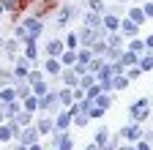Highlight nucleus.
<instances>
[{
	"label": "nucleus",
	"mask_w": 153,
	"mask_h": 150,
	"mask_svg": "<svg viewBox=\"0 0 153 150\" xmlns=\"http://www.w3.org/2000/svg\"><path fill=\"white\" fill-rule=\"evenodd\" d=\"M88 115H90V117H96V120H99V117L104 115V109H101V106H90V109H88Z\"/></svg>",
	"instance_id": "nucleus-36"
},
{
	"label": "nucleus",
	"mask_w": 153,
	"mask_h": 150,
	"mask_svg": "<svg viewBox=\"0 0 153 150\" xmlns=\"http://www.w3.org/2000/svg\"><path fill=\"white\" fill-rule=\"evenodd\" d=\"M3 115H6V112H3V104H0V120H3Z\"/></svg>",
	"instance_id": "nucleus-45"
},
{
	"label": "nucleus",
	"mask_w": 153,
	"mask_h": 150,
	"mask_svg": "<svg viewBox=\"0 0 153 150\" xmlns=\"http://www.w3.org/2000/svg\"><path fill=\"white\" fill-rule=\"evenodd\" d=\"M101 66H104V63H101L99 58H93V60L88 63V71H90V74H99V68H101Z\"/></svg>",
	"instance_id": "nucleus-30"
},
{
	"label": "nucleus",
	"mask_w": 153,
	"mask_h": 150,
	"mask_svg": "<svg viewBox=\"0 0 153 150\" xmlns=\"http://www.w3.org/2000/svg\"><path fill=\"white\" fill-rule=\"evenodd\" d=\"M128 112H131V117L140 123V120H145V117H148V112H150V101H148V98H140V101H134Z\"/></svg>",
	"instance_id": "nucleus-1"
},
{
	"label": "nucleus",
	"mask_w": 153,
	"mask_h": 150,
	"mask_svg": "<svg viewBox=\"0 0 153 150\" xmlns=\"http://www.w3.org/2000/svg\"><path fill=\"white\" fill-rule=\"evenodd\" d=\"M88 120H90L88 112H76V115H74V123H76V126H88Z\"/></svg>",
	"instance_id": "nucleus-28"
},
{
	"label": "nucleus",
	"mask_w": 153,
	"mask_h": 150,
	"mask_svg": "<svg viewBox=\"0 0 153 150\" xmlns=\"http://www.w3.org/2000/svg\"><path fill=\"white\" fill-rule=\"evenodd\" d=\"M19 139H22V145H27V147H30V145L38 139V128H25L22 134H19Z\"/></svg>",
	"instance_id": "nucleus-6"
},
{
	"label": "nucleus",
	"mask_w": 153,
	"mask_h": 150,
	"mask_svg": "<svg viewBox=\"0 0 153 150\" xmlns=\"http://www.w3.org/2000/svg\"><path fill=\"white\" fill-rule=\"evenodd\" d=\"M120 41H123L120 35H109V47H120Z\"/></svg>",
	"instance_id": "nucleus-40"
},
{
	"label": "nucleus",
	"mask_w": 153,
	"mask_h": 150,
	"mask_svg": "<svg viewBox=\"0 0 153 150\" xmlns=\"http://www.w3.org/2000/svg\"><path fill=\"white\" fill-rule=\"evenodd\" d=\"M145 3H148V0H145Z\"/></svg>",
	"instance_id": "nucleus-48"
},
{
	"label": "nucleus",
	"mask_w": 153,
	"mask_h": 150,
	"mask_svg": "<svg viewBox=\"0 0 153 150\" xmlns=\"http://www.w3.org/2000/svg\"><path fill=\"white\" fill-rule=\"evenodd\" d=\"M120 30H123V35L134 38V35H137V30H140V25L134 22V19H123V22H120Z\"/></svg>",
	"instance_id": "nucleus-4"
},
{
	"label": "nucleus",
	"mask_w": 153,
	"mask_h": 150,
	"mask_svg": "<svg viewBox=\"0 0 153 150\" xmlns=\"http://www.w3.org/2000/svg\"><path fill=\"white\" fill-rule=\"evenodd\" d=\"M8 101H16V90H14V87L0 90V104H8Z\"/></svg>",
	"instance_id": "nucleus-14"
},
{
	"label": "nucleus",
	"mask_w": 153,
	"mask_h": 150,
	"mask_svg": "<svg viewBox=\"0 0 153 150\" xmlns=\"http://www.w3.org/2000/svg\"><path fill=\"white\" fill-rule=\"evenodd\" d=\"M150 104H153V101H150Z\"/></svg>",
	"instance_id": "nucleus-49"
},
{
	"label": "nucleus",
	"mask_w": 153,
	"mask_h": 150,
	"mask_svg": "<svg viewBox=\"0 0 153 150\" xmlns=\"http://www.w3.org/2000/svg\"><path fill=\"white\" fill-rule=\"evenodd\" d=\"M25 60H27V58H22V60H19V63H16V71H14L19 79H27V74H30V71H27V63H25Z\"/></svg>",
	"instance_id": "nucleus-16"
},
{
	"label": "nucleus",
	"mask_w": 153,
	"mask_h": 150,
	"mask_svg": "<svg viewBox=\"0 0 153 150\" xmlns=\"http://www.w3.org/2000/svg\"><path fill=\"white\" fill-rule=\"evenodd\" d=\"M30 115H33V112H27V109H25V112H19V115H16L19 126H27V123H30Z\"/></svg>",
	"instance_id": "nucleus-31"
},
{
	"label": "nucleus",
	"mask_w": 153,
	"mask_h": 150,
	"mask_svg": "<svg viewBox=\"0 0 153 150\" xmlns=\"http://www.w3.org/2000/svg\"><path fill=\"white\" fill-rule=\"evenodd\" d=\"M44 93H49V90H47V82L41 79V82H36V85H33V96H38V98H41Z\"/></svg>",
	"instance_id": "nucleus-26"
},
{
	"label": "nucleus",
	"mask_w": 153,
	"mask_h": 150,
	"mask_svg": "<svg viewBox=\"0 0 153 150\" xmlns=\"http://www.w3.org/2000/svg\"><path fill=\"white\" fill-rule=\"evenodd\" d=\"M36 55H38V49H36V41H27V49H25V58H27V60H36Z\"/></svg>",
	"instance_id": "nucleus-27"
},
{
	"label": "nucleus",
	"mask_w": 153,
	"mask_h": 150,
	"mask_svg": "<svg viewBox=\"0 0 153 150\" xmlns=\"http://www.w3.org/2000/svg\"><path fill=\"white\" fill-rule=\"evenodd\" d=\"M57 98H60V104H63V106H71V104H74V90L63 87L60 93H57Z\"/></svg>",
	"instance_id": "nucleus-9"
},
{
	"label": "nucleus",
	"mask_w": 153,
	"mask_h": 150,
	"mask_svg": "<svg viewBox=\"0 0 153 150\" xmlns=\"http://www.w3.org/2000/svg\"><path fill=\"white\" fill-rule=\"evenodd\" d=\"M90 11H104V3H101V0H90Z\"/></svg>",
	"instance_id": "nucleus-38"
},
{
	"label": "nucleus",
	"mask_w": 153,
	"mask_h": 150,
	"mask_svg": "<svg viewBox=\"0 0 153 150\" xmlns=\"http://www.w3.org/2000/svg\"><path fill=\"white\" fill-rule=\"evenodd\" d=\"M93 104H96V106H101V109H109V104H112V98L107 96V93H101V96H99V98H96Z\"/></svg>",
	"instance_id": "nucleus-24"
},
{
	"label": "nucleus",
	"mask_w": 153,
	"mask_h": 150,
	"mask_svg": "<svg viewBox=\"0 0 153 150\" xmlns=\"http://www.w3.org/2000/svg\"><path fill=\"white\" fill-rule=\"evenodd\" d=\"M128 19H134L137 25H142L148 16H145V11H142V8H128Z\"/></svg>",
	"instance_id": "nucleus-13"
},
{
	"label": "nucleus",
	"mask_w": 153,
	"mask_h": 150,
	"mask_svg": "<svg viewBox=\"0 0 153 150\" xmlns=\"http://www.w3.org/2000/svg\"><path fill=\"white\" fill-rule=\"evenodd\" d=\"M71 123H74V115L66 109V112H60V115H57V120H55V128H57V131H66Z\"/></svg>",
	"instance_id": "nucleus-2"
},
{
	"label": "nucleus",
	"mask_w": 153,
	"mask_h": 150,
	"mask_svg": "<svg viewBox=\"0 0 153 150\" xmlns=\"http://www.w3.org/2000/svg\"><path fill=\"white\" fill-rule=\"evenodd\" d=\"M104 27L107 30H118L120 27V19H118V16H112V14H107L104 16Z\"/></svg>",
	"instance_id": "nucleus-17"
},
{
	"label": "nucleus",
	"mask_w": 153,
	"mask_h": 150,
	"mask_svg": "<svg viewBox=\"0 0 153 150\" xmlns=\"http://www.w3.org/2000/svg\"><path fill=\"white\" fill-rule=\"evenodd\" d=\"M6 11V3H3V0H0V14H3Z\"/></svg>",
	"instance_id": "nucleus-43"
},
{
	"label": "nucleus",
	"mask_w": 153,
	"mask_h": 150,
	"mask_svg": "<svg viewBox=\"0 0 153 150\" xmlns=\"http://www.w3.org/2000/svg\"><path fill=\"white\" fill-rule=\"evenodd\" d=\"M60 63H63V66H74V63H76V52H74V49H66V52L60 55Z\"/></svg>",
	"instance_id": "nucleus-15"
},
{
	"label": "nucleus",
	"mask_w": 153,
	"mask_h": 150,
	"mask_svg": "<svg viewBox=\"0 0 153 150\" xmlns=\"http://www.w3.org/2000/svg\"><path fill=\"white\" fill-rule=\"evenodd\" d=\"M44 68H47L49 74H60V71H63V63H60V58H49V60L44 63Z\"/></svg>",
	"instance_id": "nucleus-7"
},
{
	"label": "nucleus",
	"mask_w": 153,
	"mask_h": 150,
	"mask_svg": "<svg viewBox=\"0 0 153 150\" xmlns=\"http://www.w3.org/2000/svg\"><path fill=\"white\" fill-rule=\"evenodd\" d=\"M112 87H115V90H123V87H128V77H126V74H118V77L112 79Z\"/></svg>",
	"instance_id": "nucleus-18"
},
{
	"label": "nucleus",
	"mask_w": 153,
	"mask_h": 150,
	"mask_svg": "<svg viewBox=\"0 0 153 150\" xmlns=\"http://www.w3.org/2000/svg\"><path fill=\"white\" fill-rule=\"evenodd\" d=\"M25 101V109L27 112H36L38 109V96H27V98H22Z\"/></svg>",
	"instance_id": "nucleus-23"
},
{
	"label": "nucleus",
	"mask_w": 153,
	"mask_h": 150,
	"mask_svg": "<svg viewBox=\"0 0 153 150\" xmlns=\"http://www.w3.org/2000/svg\"><path fill=\"white\" fill-rule=\"evenodd\" d=\"M128 49L131 52H137V55H142L148 47H145V41H140V38H131V44H128Z\"/></svg>",
	"instance_id": "nucleus-20"
},
{
	"label": "nucleus",
	"mask_w": 153,
	"mask_h": 150,
	"mask_svg": "<svg viewBox=\"0 0 153 150\" xmlns=\"http://www.w3.org/2000/svg\"><path fill=\"white\" fill-rule=\"evenodd\" d=\"M120 150H137V147H120Z\"/></svg>",
	"instance_id": "nucleus-46"
},
{
	"label": "nucleus",
	"mask_w": 153,
	"mask_h": 150,
	"mask_svg": "<svg viewBox=\"0 0 153 150\" xmlns=\"http://www.w3.org/2000/svg\"><path fill=\"white\" fill-rule=\"evenodd\" d=\"M0 47H3V41H0Z\"/></svg>",
	"instance_id": "nucleus-47"
},
{
	"label": "nucleus",
	"mask_w": 153,
	"mask_h": 150,
	"mask_svg": "<svg viewBox=\"0 0 153 150\" xmlns=\"http://www.w3.org/2000/svg\"><path fill=\"white\" fill-rule=\"evenodd\" d=\"M137 150H153V147H150L148 142H140V145H137Z\"/></svg>",
	"instance_id": "nucleus-41"
},
{
	"label": "nucleus",
	"mask_w": 153,
	"mask_h": 150,
	"mask_svg": "<svg viewBox=\"0 0 153 150\" xmlns=\"http://www.w3.org/2000/svg\"><path fill=\"white\" fill-rule=\"evenodd\" d=\"M68 16H71V8H63L60 16H57V25H66V22H68Z\"/></svg>",
	"instance_id": "nucleus-33"
},
{
	"label": "nucleus",
	"mask_w": 153,
	"mask_h": 150,
	"mask_svg": "<svg viewBox=\"0 0 153 150\" xmlns=\"http://www.w3.org/2000/svg\"><path fill=\"white\" fill-rule=\"evenodd\" d=\"M79 85H82V87H85V90H88V87H90V85H96V77H93V74H90V71H88V74H82V77H79Z\"/></svg>",
	"instance_id": "nucleus-25"
},
{
	"label": "nucleus",
	"mask_w": 153,
	"mask_h": 150,
	"mask_svg": "<svg viewBox=\"0 0 153 150\" xmlns=\"http://www.w3.org/2000/svg\"><path fill=\"white\" fill-rule=\"evenodd\" d=\"M142 11H145V16H148V19H153V0H148V6H145Z\"/></svg>",
	"instance_id": "nucleus-39"
},
{
	"label": "nucleus",
	"mask_w": 153,
	"mask_h": 150,
	"mask_svg": "<svg viewBox=\"0 0 153 150\" xmlns=\"http://www.w3.org/2000/svg\"><path fill=\"white\" fill-rule=\"evenodd\" d=\"M63 52H66V49H63V41H57V38H55V41L47 44V55H49V58H60Z\"/></svg>",
	"instance_id": "nucleus-5"
},
{
	"label": "nucleus",
	"mask_w": 153,
	"mask_h": 150,
	"mask_svg": "<svg viewBox=\"0 0 153 150\" xmlns=\"http://www.w3.org/2000/svg\"><path fill=\"white\" fill-rule=\"evenodd\" d=\"M145 47H148V49H153V35H148V38H145Z\"/></svg>",
	"instance_id": "nucleus-42"
},
{
	"label": "nucleus",
	"mask_w": 153,
	"mask_h": 150,
	"mask_svg": "<svg viewBox=\"0 0 153 150\" xmlns=\"http://www.w3.org/2000/svg\"><path fill=\"white\" fill-rule=\"evenodd\" d=\"M14 139V128L11 126H0V142H8Z\"/></svg>",
	"instance_id": "nucleus-21"
},
{
	"label": "nucleus",
	"mask_w": 153,
	"mask_h": 150,
	"mask_svg": "<svg viewBox=\"0 0 153 150\" xmlns=\"http://www.w3.org/2000/svg\"><path fill=\"white\" fill-rule=\"evenodd\" d=\"M104 52H107V44L104 41H96L93 44V55H104Z\"/></svg>",
	"instance_id": "nucleus-35"
},
{
	"label": "nucleus",
	"mask_w": 153,
	"mask_h": 150,
	"mask_svg": "<svg viewBox=\"0 0 153 150\" xmlns=\"http://www.w3.org/2000/svg\"><path fill=\"white\" fill-rule=\"evenodd\" d=\"M52 126H55L52 120H44V117H41V120H38V126H36V128H38V134H49V131H52Z\"/></svg>",
	"instance_id": "nucleus-22"
},
{
	"label": "nucleus",
	"mask_w": 153,
	"mask_h": 150,
	"mask_svg": "<svg viewBox=\"0 0 153 150\" xmlns=\"http://www.w3.org/2000/svg\"><path fill=\"white\" fill-rule=\"evenodd\" d=\"M120 137L128 139V142H137V139L142 137V131H140V126H126V128L120 131Z\"/></svg>",
	"instance_id": "nucleus-3"
},
{
	"label": "nucleus",
	"mask_w": 153,
	"mask_h": 150,
	"mask_svg": "<svg viewBox=\"0 0 153 150\" xmlns=\"http://www.w3.org/2000/svg\"><path fill=\"white\" fill-rule=\"evenodd\" d=\"M27 96H30V87L27 85H19L16 87V98H27Z\"/></svg>",
	"instance_id": "nucleus-32"
},
{
	"label": "nucleus",
	"mask_w": 153,
	"mask_h": 150,
	"mask_svg": "<svg viewBox=\"0 0 153 150\" xmlns=\"http://www.w3.org/2000/svg\"><path fill=\"white\" fill-rule=\"evenodd\" d=\"M30 150H41V147H38V145H36V142H33V145H30Z\"/></svg>",
	"instance_id": "nucleus-44"
},
{
	"label": "nucleus",
	"mask_w": 153,
	"mask_h": 150,
	"mask_svg": "<svg viewBox=\"0 0 153 150\" xmlns=\"http://www.w3.org/2000/svg\"><path fill=\"white\" fill-rule=\"evenodd\" d=\"M93 38H96L93 27H82V33H79V41H82L85 47H90V44H93Z\"/></svg>",
	"instance_id": "nucleus-12"
},
{
	"label": "nucleus",
	"mask_w": 153,
	"mask_h": 150,
	"mask_svg": "<svg viewBox=\"0 0 153 150\" xmlns=\"http://www.w3.org/2000/svg\"><path fill=\"white\" fill-rule=\"evenodd\" d=\"M140 74H142V68H140V66H131V68H128V74H126V77H128V79H137V77H140Z\"/></svg>",
	"instance_id": "nucleus-37"
},
{
	"label": "nucleus",
	"mask_w": 153,
	"mask_h": 150,
	"mask_svg": "<svg viewBox=\"0 0 153 150\" xmlns=\"http://www.w3.org/2000/svg\"><path fill=\"white\" fill-rule=\"evenodd\" d=\"M107 139H109V134H107V131L101 128L99 134H96V145H99V147H107Z\"/></svg>",
	"instance_id": "nucleus-29"
},
{
	"label": "nucleus",
	"mask_w": 153,
	"mask_h": 150,
	"mask_svg": "<svg viewBox=\"0 0 153 150\" xmlns=\"http://www.w3.org/2000/svg\"><path fill=\"white\" fill-rule=\"evenodd\" d=\"M104 19H101V16H99V11H90V14H85V25L88 27H99Z\"/></svg>",
	"instance_id": "nucleus-10"
},
{
	"label": "nucleus",
	"mask_w": 153,
	"mask_h": 150,
	"mask_svg": "<svg viewBox=\"0 0 153 150\" xmlns=\"http://www.w3.org/2000/svg\"><path fill=\"white\" fill-rule=\"evenodd\" d=\"M120 63H123V66H137V63H140V55L128 49V52H123V55H120Z\"/></svg>",
	"instance_id": "nucleus-8"
},
{
	"label": "nucleus",
	"mask_w": 153,
	"mask_h": 150,
	"mask_svg": "<svg viewBox=\"0 0 153 150\" xmlns=\"http://www.w3.org/2000/svg\"><path fill=\"white\" fill-rule=\"evenodd\" d=\"M137 66H140L142 71H150V68H153V55H150V52H148V55H142Z\"/></svg>",
	"instance_id": "nucleus-19"
},
{
	"label": "nucleus",
	"mask_w": 153,
	"mask_h": 150,
	"mask_svg": "<svg viewBox=\"0 0 153 150\" xmlns=\"http://www.w3.org/2000/svg\"><path fill=\"white\" fill-rule=\"evenodd\" d=\"M76 44H79V35H74V33H71L68 38H66V47H68V49H76Z\"/></svg>",
	"instance_id": "nucleus-34"
},
{
	"label": "nucleus",
	"mask_w": 153,
	"mask_h": 150,
	"mask_svg": "<svg viewBox=\"0 0 153 150\" xmlns=\"http://www.w3.org/2000/svg\"><path fill=\"white\" fill-rule=\"evenodd\" d=\"M63 82H66V87L79 85V74H76V71H63Z\"/></svg>",
	"instance_id": "nucleus-11"
}]
</instances>
